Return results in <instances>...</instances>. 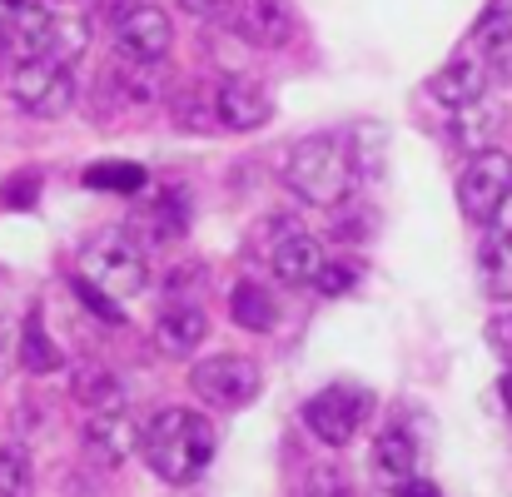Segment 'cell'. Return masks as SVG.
Returning <instances> with one entry per match:
<instances>
[{"instance_id": "obj_1", "label": "cell", "mask_w": 512, "mask_h": 497, "mask_svg": "<svg viewBox=\"0 0 512 497\" xmlns=\"http://www.w3.org/2000/svg\"><path fill=\"white\" fill-rule=\"evenodd\" d=\"M214 448V423L194 408H165L140 428V453L165 483H194L214 463Z\"/></svg>"}, {"instance_id": "obj_2", "label": "cell", "mask_w": 512, "mask_h": 497, "mask_svg": "<svg viewBox=\"0 0 512 497\" xmlns=\"http://www.w3.org/2000/svg\"><path fill=\"white\" fill-rule=\"evenodd\" d=\"M284 184L304 199V204H319V209H339L353 199L358 189V165H353V150H348V135H309L299 145H289L284 155Z\"/></svg>"}, {"instance_id": "obj_3", "label": "cell", "mask_w": 512, "mask_h": 497, "mask_svg": "<svg viewBox=\"0 0 512 497\" xmlns=\"http://www.w3.org/2000/svg\"><path fill=\"white\" fill-rule=\"evenodd\" d=\"M80 279L100 294H110L115 304H130L135 294H145L150 284V264L145 249L125 234H100L80 249Z\"/></svg>"}, {"instance_id": "obj_4", "label": "cell", "mask_w": 512, "mask_h": 497, "mask_svg": "<svg viewBox=\"0 0 512 497\" xmlns=\"http://www.w3.org/2000/svg\"><path fill=\"white\" fill-rule=\"evenodd\" d=\"M10 100L30 120H60L75 105V65H65L55 55L15 60V70H10Z\"/></svg>"}, {"instance_id": "obj_5", "label": "cell", "mask_w": 512, "mask_h": 497, "mask_svg": "<svg viewBox=\"0 0 512 497\" xmlns=\"http://www.w3.org/2000/svg\"><path fill=\"white\" fill-rule=\"evenodd\" d=\"M194 393L209 403V408H249L259 398V363L244 358V353H214V358H199L194 373H189Z\"/></svg>"}, {"instance_id": "obj_6", "label": "cell", "mask_w": 512, "mask_h": 497, "mask_svg": "<svg viewBox=\"0 0 512 497\" xmlns=\"http://www.w3.org/2000/svg\"><path fill=\"white\" fill-rule=\"evenodd\" d=\"M170 40H174V25L155 0L120 5V15H115V55H120V60L160 65V60L170 55Z\"/></svg>"}, {"instance_id": "obj_7", "label": "cell", "mask_w": 512, "mask_h": 497, "mask_svg": "<svg viewBox=\"0 0 512 497\" xmlns=\"http://www.w3.org/2000/svg\"><path fill=\"white\" fill-rule=\"evenodd\" d=\"M512 189V155L508 150H478L463 179H458V209L473 219V224H493L498 204L508 199Z\"/></svg>"}, {"instance_id": "obj_8", "label": "cell", "mask_w": 512, "mask_h": 497, "mask_svg": "<svg viewBox=\"0 0 512 497\" xmlns=\"http://www.w3.org/2000/svg\"><path fill=\"white\" fill-rule=\"evenodd\" d=\"M363 418H368V393H363V388H343V383L314 393L309 408H304L309 433H314L319 443H329V448H348V443L358 438Z\"/></svg>"}, {"instance_id": "obj_9", "label": "cell", "mask_w": 512, "mask_h": 497, "mask_svg": "<svg viewBox=\"0 0 512 497\" xmlns=\"http://www.w3.org/2000/svg\"><path fill=\"white\" fill-rule=\"evenodd\" d=\"M50 25L55 15L45 10V0H0V50L10 60L50 55Z\"/></svg>"}, {"instance_id": "obj_10", "label": "cell", "mask_w": 512, "mask_h": 497, "mask_svg": "<svg viewBox=\"0 0 512 497\" xmlns=\"http://www.w3.org/2000/svg\"><path fill=\"white\" fill-rule=\"evenodd\" d=\"M130 448H140V428L130 418V403L90 408V418H85V458L95 468H120L130 458Z\"/></svg>"}, {"instance_id": "obj_11", "label": "cell", "mask_w": 512, "mask_h": 497, "mask_svg": "<svg viewBox=\"0 0 512 497\" xmlns=\"http://www.w3.org/2000/svg\"><path fill=\"white\" fill-rule=\"evenodd\" d=\"M209 105H214V120H219L224 130H234V135L259 130V125L269 120V110H274L269 95H264V85H254L249 75H224V80L214 85Z\"/></svg>"}, {"instance_id": "obj_12", "label": "cell", "mask_w": 512, "mask_h": 497, "mask_svg": "<svg viewBox=\"0 0 512 497\" xmlns=\"http://www.w3.org/2000/svg\"><path fill=\"white\" fill-rule=\"evenodd\" d=\"M488 80H493V70H488V60L473 50V55H458V60H448L443 70H433V75H428V95H433L438 105H448V110H468V105H478V100L488 95Z\"/></svg>"}, {"instance_id": "obj_13", "label": "cell", "mask_w": 512, "mask_h": 497, "mask_svg": "<svg viewBox=\"0 0 512 497\" xmlns=\"http://www.w3.org/2000/svg\"><path fill=\"white\" fill-rule=\"evenodd\" d=\"M135 229H140V244H174V239H184V229H189V194L184 189H160V194L140 199Z\"/></svg>"}, {"instance_id": "obj_14", "label": "cell", "mask_w": 512, "mask_h": 497, "mask_svg": "<svg viewBox=\"0 0 512 497\" xmlns=\"http://www.w3.org/2000/svg\"><path fill=\"white\" fill-rule=\"evenodd\" d=\"M269 264H274V274L284 279V284H314V274L324 269V244L309 234V229H294V224H284V239H274L269 244Z\"/></svg>"}, {"instance_id": "obj_15", "label": "cell", "mask_w": 512, "mask_h": 497, "mask_svg": "<svg viewBox=\"0 0 512 497\" xmlns=\"http://www.w3.org/2000/svg\"><path fill=\"white\" fill-rule=\"evenodd\" d=\"M239 30H244L254 45L279 50V45H289V40H294L299 20H294L289 0H239Z\"/></svg>"}, {"instance_id": "obj_16", "label": "cell", "mask_w": 512, "mask_h": 497, "mask_svg": "<svg viewBox=\"0 0 512 497\" xmlns=\"http://www.w3.org/2000/svg\"><path fill=\"white\" fill-rule=\"evenodd\" d=\"M204 338H209V319H204L199 304H165V309H160V319H155V343H160V353L189 358Z\"/></svg>"}, {"instance_id": "obj_17", "label": "cell", "mask_w": 512, "mask_h": 497, "mask_svg": "<svg viewBox=\"0 0 512 497\" xmlns=\"http://www.w3.org/2000/svg\"><path fill=\"white\" fill-rule=\"evenodd\" d=\"M368 468H373V478H378L383 488H403V483L413 478V468H418V448H413V438H408L403 428H383V433L373 438Z\"/></svg>"}, {"instance_id": "obj_18", "label": "cell", "mask_w": 512, "mask_h": 497, "mask_svg": "<svg viewBox=\"0 0 512 497\" xmlns=\"http://www.w3.org/2000/svg\"><path fill=\"white\" fill-rule=\"evenodd\" d=\"M15 358H20V368H25V373H55V368L65 363L60 343H55V338L45 333L40 314H25V324H20V338H15Z\"/></svg>"}, {"instance_id": "obj_19", "label": "cell", "mask_w": 512, "mask_h": 497, "mask_svg": "<svg viewBox=\"0 0 512 497\" xmlns=\"http://www.w3.org/2000/svg\"><path fill=\"white\" fill-rule=\"evenodd\" d=\"M229 314H234L239 329H249V333H269L274 329V319H279L269 289L254 284V279H239V284H234V294H229Z\"/></svg>"}, {"instance_id": "obj_20", "label": "cell", "mask_w": 512, "mask_h": 497, "mask_svg": "<svg viewBox=\"0 0 512 497\" xmlns=\"http://www.w3.org/2000/svg\"><path fill=\"white\" fill-rule=\"evenodd\" d=\"M478 279H483V289L503 304L512 299V239L508 234H488L483 244H478Z\"/></svg>"}, {"instance_id": "obj_21", "label": "cell", "mask_w": 512, "mask_h": 497, "mask_svg": "<svg viewBox=\"0 0 512 497\" xmlns=\"http://www.w3.org/2000/svg\"><path fill=\"white\" fill-rule=\"evenodd\" d=\"M85 184L90 189H110V194H125V199H140L145 194V169L130 165V160H105V165L85 169Z\"/></svg>"}, {"instance_id": "obj_22", "label": "cell", "mask_w": 512, "mask_h": 497, "mask_svg": "<svg viewBox=\"0 0 512 497\" xmlns=\"http://www.w3.org/2000/svg\"><path fill=\"white\" fill-rule=\"evenodd\" d=\"M30 488H35V473H30L25 448L5 443L0 448V497H30Z\"/></svg>"}, {"instance_id": "obj_23", "label": "cell", "mask_w": 512, "mask_h": 497, "mask_svg": "<svg viewBox=\"0 0 512 497\" xmlns=\"http://www.w3.org/2000/svg\"><path fill=\"white\" fill-rule=\"evenodd\" d=\"M353 279H358V274H353L348 264H329V259H324V269L314 274V284H309V289H319L324 299H339V294L353 289Z\"/></svg>"}, {"instance_id": "obj_24", "label": "cell", "mask_w": 512, "mask_h": 497, "mask_svg": "<svg viewBox=\"0 0 512 497\" xmlns=\"http://www.w3.org/2000/svg\"><path fill=\"white\" fill-rule=\"evenodd\" d=\"M75 299L90 309V314H100L105 324H125V314H120V304L110 299V294H100V289H90L85 279H75Z\"/></svg>"}, {"instance_id": "obj_25", "label": "cell", "mask_w": 512, "mask_h": 497, "mask_svg": "<svg viewBox=\"0 0 512 497\" xmlns=\"http://www.w3.org/2000/svg\"><path fill=\"white\" fill-rule=\"evenodd\" d=\"M488 343L512 363V299H503V304L493 309V319H488Z\"/></svg>"}, {"instance_id": "obj_26", "label": "cell", "mask_w": 512, "mask_h": 497, "mask_svg": "<svg viewBox=\"0 0 512 497\" xmlns=\"http://www.w3.org/2000/svg\"><path fill=\"white\" fill-rule=\"evenodd\" d=\"M304 497H353V493H348L343 473H334V468H324V473H314V478H309V488H304Z\"/></svg>"}, {"instance_id": "obj_27", "label": "cell", "mask_w": 512, "mask_h": 497, "mask_svg": "<svg viewBox=\"0 0 512 497\" xmlns=\"http://www.w3.org/2000/svg\"><path fill=\"white\" fill-rule=\"evenodd\" d=\"M229 5L234 0H179V10H189L199 20H219V15H229Z\"/></svg>"}, {"instance_id": "obj_28", "label": "cell", "mask_w": 512, "mask_h": 497, "mask_svg": "<svg viewBox=\"0 0 512 497\" xmlns=\"http://www.w3.org/2000/svg\"><path fill=\"white\" fill-rule=\"evenodd\" d=\"M35 189H40V179H35V174H20V179H10V184H5V199H10V204H30V199H35Z\"/></svg>"}, {"instance_id": "obj_29", "label": "cell", "mask_w": 512, "mask_h": 497, "mask_svg": "<svg viewBox=\"0 0 512 497\" xmlns=\"http://www.w3.org/2000/svg\"><path fill=\"white\" fill-rule=\"evenodd\" d=\"M493 234H508L512 239V189H508V199L498 204V214H493Z\"/></svg>"}, {"instance_id": "obj_30", "label": "cell", "mask_w": 512, "mask_h": 497, "mask_svg": "<svg viewBox=\"0 0 512 497\" xmlns=\"http://www.w3.org/2000/svg\"><path fill=\"white\" fill-rule=\"evenodd\" d=\"M5 358H15V343H10V319H0V368Z\"/></svg>"}, {"instance_id": "obj_31", "label": "cell", "mask_w": 512, "mask_h": 497, "mask_svg": "<svg viewBox=\"0 0 512 497\" xmlns=\"http://www.w3.org/2000/svg\"><path fill=\"white\" fill-rule=\"evenodd\" d=\"M498 398H503V408L512 413V363H508V373H503V383H498Z\"/></svg>"}, {"instance_id": "obj_32", "label": "cell", "mask_w": 512, "mask_h": 497, "mask_svg": "<svg viewBox=\"0 0 512 497\" xmlns=\"http://www.w3.org/2000/svg\"><path fill=\"white\" fill-rule=\"evenodd\" d=\"M403 497H438V493H433L428 483H413V478H408V483H403Z\"/></svg>"}]
</instances>
